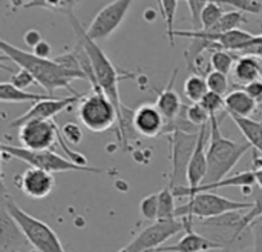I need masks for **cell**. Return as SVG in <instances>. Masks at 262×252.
I'll return each mask as SVG.
<instances>
[{"instance_id":"obj_36","label":"cell","mask_w":262,"mask_h":252,"mask_svg":"<svg viewBox=\"0 0 262 252\" xmlns=\"http://www.w3.org/2000/svg\"><path fill=\"white\" fill-rule=\"evenodd\" d=\"M11 83H12L15 88L25 89V91H26V88H29L31 85H34V83H37V82H35V79L32 77V74H31L29 71L20 68L18 72H15V74L11 77Z\"/></svg>"},{"instance_id":"obj_23","label":"cell","mask_w":262,"mask_h":252,"mask_svg":"<svg viewBox=\"0 0 262 252\" xmlns=\"http://www.w3.org/2000/svg\"><path fill=\"white\" fill-rule=\"evenodd\" d=\"M49 94H35L25 89L15 88L11 82H2L0 85V100L2 103H37L49 99Z\"/></svg>"},{"instance_id":"obj_5","label":"cell","mask_w":262,"mask_h":252,"mask_svg":"<svg viewBox=\"0 0 262 252\" xmlns=\"http://www.w3.org/2000/svg\"><path fill=\"white\" fill-rule=\"evenodd\" d=\"M253 203L236 202L226 197H221L215 192H198L190 197V200L177 208V219L187 220L195 223V219H213L229 212L250 211Z\"/></svg>"},{"instance_id":"obj_14","label":"cell","mask_w":262,"mask_h":252,"mask_svg":"<svg viewBox=\"0 0 262 252\" xmlns=\"http://www.w3.org/2000/svg\"><path fill=\"white\" fill-rule=\"evenodd\" d=\"M17 186L26 197L41 200L52 194L55 188V177L48 171L28 168L23 174L17 176Z\"/></svg>"},{"instance_id":"obj_37","label":"cell","mask_w":262,"mask_h":252,"mask_svg":"<svg viewBox=\"0 0 262 252\" xmlns=\"http://www.w3.org/2000/svg\"><path fill=\"white\" fill-rule=\"evenodd\" d=\"M259 217H262V189H258V191H256V200H255V203H253V208H252L250 211L246 212L244 222H246L247 228H250L252 223H253L255 220H258Z\"/></svg>"},{"instance_id":"obj_2","label":"cell","mask_w":262,"mask_h":252,"mask_svg":"<svg viewBox=\"0 0 262 252\" xmlns=\"http://www.w3.org/2000/svg\"><path fill=\"white\" fill-rule=\"evenodd\" d=\"M0 51H2L3 57L9 59L11 62L18 65V68L29 71L32 74V77L35 79L37 85H40L51 97H54V92L60 88L68 89L72 95H80V92H77L71 86V82L83 80V77L63 68L54 59L37 57L34 52L20 49V48L8 43L6 40H0Z\"/></svg>"},{"instance_id":"obj_6","label":"cell","mask_w":262,"mask_h":252,"mask_svg":"<svg viewBox=\"0 0 262 252\" xmlns=\"http://www.w3.org/2000/svg\"><path fill=\"white\" fill-rule=\"evenodd\" d=\"M2 152H3V157H12V159L21 160L28 163L31 168H38L51 174L69 172V171H81V172H92V174L101 172L100 168L77 165L71 159L61 157L52 151H29L23 146H12V145L2 143Z\"/></svg>"},{"instance_id":"obj_10","label":"cell","mask_w":262,"mask_h":252,"mask_svg":"<svg viewBox=\"0 0 262 252\" xmlns=\"http://www.w3.org/2000/svg\"><path fill=\"white\" fill-rule=\"evenodd\" d=\"M181 231H186V223L181 219L175 220H166V222H154L150 226L143 229L127 246L118 252H144L154 251L163 246L169 239L180 234Z\"/></svg>"},{"instance_id":"obj_26","label":"cell","mask_w":262,"mask_h":252,"mask_svg":"<svg viewBox=\"0 0 262 252\" xmlns=\"http://www.w3.org/2000/svg\"><path fill=\"white\" fill-rule=\"evenodd\" d=\"M80 0H31L23 9H29V8H43L48 11H54V12H60L63 15H69L74 12L75 5Z\"/></svg>"},{"instance_id":"obj_28","label":"cell","mask_w":262,"mask_h":252,"mask_svg":"<svg viewBox=\"0 0 262 252\" xmlns=\"http://www.w3.org/2000/svg\"><path fill=\"white\" fill-rule=\"evenodd\" d=\"M236 60H238V55H235L233 52L226 51V49H215L210 55V66L213 68V71L229 75L233 71Z\"/></svg>"},{"instance_id":"obj_22","label":"cell","mask_w":262,"mask_h":252,"mask_svg":"<svg viewBox=\"0 0 262 252\" xmlns=\"http://www.w3.org/2000/svg\"><path fill=\"white\" fill-rule=\"evenodd\" d=\"M233 79L236 83L244 86L259 80V59L256 55H238V60L233 66Z\"/></svg>"},{"instance_id":"obj_3","label":"cell","mask_w":262,"mask_h":252,"mask_svg":"<svg viewBox=\"0 0 262 252\" xmlns=\"http://www.w3.org/2000/svg\"><path fill=\"white\" fill-rule=\"evenodd\" d=\"M252 149L249 142H236L223 135L218 115L210 117V143L207 148V174L203 185H212L229 177V172Z\"/></svg>"},{"instance_id":"obj_27","label":"cell","mask_w":262,"mask_h":252,"mask_svg":"<svg viewBox=\"0 0 262 252\" xmlns=\"http://www.w3.org/2000/svg\"><path fill=\"white\" fill-rule=\"evenodd\" d=\"M175 199L177 196L170 188H164L161 192H158V202H160V209H158V220L166 222V220H175L177 219V208L175 206Z\"/></svg>"},{"instance_id":"obj_39","label":"cell","mask_w":262,"mask_h":252,"mask_svg":"<svg viewBox=\"0 0 262 252\" xmlns=\"http://www.w3.org/2000/svg\"><path fill=\"white\" fill-rule=\"evenodd\" d=\"M243 89H244V91L258 103V105H262V79L255 80V82L246 85Z\"/></svg>"},{"instance_id":"obj_11","label":"cell","mask_w":262,"mask_h":252,"mask_svg":"<svg viewBox=\"0 0 262 252\" xmlns=\"http://www.w3.org/2000/svg\"><path fill=\"white\" fill-rule=\"evenodd\" d=\"M132 3L134 0H114L103 6L86 29L88 35L95 42L111 37L124 22Z\"/></svg>"},{"instance_id":"obj_32","label":"cell","mask_w":262,"mask_h":252,"mask_svg":"<svg viewBox=\"0 0 262 252\" xmlns=\"http://www.w3.org/2000/svg\"><path fill=\"white\" fill-rule=\"evenodd\" d=\"M200 103L210 114V117L212 115H218L221 111L226 109V97L220 95L216 92H212V91H209Z\"/></svg>"},{"instance_id":"obj_16","label":"cell","mask_w":262,"mask_h":252,"mask_svg":"<svg viewBox=\"0 0 262 252\" xmlns=\"http://www.w3.org/2000/svg\"><path fill=\"white\" fill-rule=\"evenodd\" d=\"M166 120L155 105H141L134 114V128L144 137L163 135Z\"/></svg>"},{"instance_id":"obj_33","label":"cell","mask_w":262,"mask_h":252,"mask_svg":"<svg viewBox=\"0 0 262 252\" xmlns=\"http://www.w3.org/2000/svg\"><path fill=\"white\" fill-rule=\"evenodd\" d=\"M221 5L233 6L236 11L241 12H252L262 17V2L261 0H215Z\"/></svg>"},{"instance_id":"obj_8","label":"cell","mask_w":262,"mask_h":252,"mask_svg":"<svg viewBox=\"0 0 262 252\" xmlns=\"http://www.w3.org/2000/svg\"><path fill=\"white\" fill-rule=\"evenodd\" d=\"M246 212H229L224 216H218L213 219H204L193 223L195 231L210 239L212 242L223 246L224 251H230V248L246 234L249 229L246 222Z\"/></svg>"},{"instance_id":"obj_40","label":"cell","mask_w":262,"mask_h":252,"mask_svg":"<svg viewBox=\"0 0 262 252\" xmlns=\"http://www.w3.org/2000/svg\"><path fill=\"white\" fill-rule=\"evenodd\" d=\"M250 228L255 236V251L253 252H262V217L255 220Z\"/></svg>"},{"instance_id":"obj_43","label":"cell","mask_w":262,"mask_h":252,"mask_svg":"<svg viewBox=\"0 0 262 252\" xmlns=\"http://www.w3.org/2000/svg\"><path fill=\"white\" fill-rule=\"evenodd\" d=\"M37 57H41V59H49V54H51V45L45 40H41L32 51Z\"/></svg>"},{"instance_id":"obj_31","label":"cell","mask_w":262,"mask_h":252,"mask_svg":"<svg viewBox=\"0 0 262 252\" xmlns=\"http://www.w3.org/2000/svg\"><path fill=\"white\" fill-rule=\"evenodd\" d=\"M158 209H160L158 192L144 197L140 203V212L149 222H158Z\"/></svg>"},{"instance_id":"obj_19","label":"cell","mask_w":262,"mask_h":252,"mask_svg":"<svg viewBox=\"0 0 262 252\" xmlns=\"http://www.w3.org/2000/svg\"><path fill=\"white\" fill-rule=\"evenodd\" d=\"M223 251V246L212 242L210 239L204 237L203 234L196 232L195 229L186 231V234L175 243L169 246L158 248V252H209V251Z\"/></svg>"},{"instance_id":"obj_18","label":"cell","mask_w":262,"mask_h":252,"mask_svg":"<svg viewBox=\"0 0 262 252\" xmlns=\"http://www.w3.org/2000/svg\"><path fill=\"white\" fill-rule=\"evenodd\" d=\"M256 183V179H255V172L253 171H246V172H239L236 176H232V177H226L223 179L221 182H216V183H212V185H201L195 189H189V188H177V189H172L173 194L177 197H192L198 192H213V191H218V189H223V188H230V186H236V188H252L253 185Z\"/></svg>"},{"instance_id":"obj_46","label":"cell","mask_w":262,"mask_h":252,"mask_svg":"<svg viewBox=\"0 0 262 252\" xmlns=\"http://www.w3.org/2000/svg\"><path fill=\"white\" fill-rule=\"evenodd\" d=\"M144 252H158L157 249H154V251H144Z\"/></svg>"},{"instance_id":"obj_17","label":"cell","mask_w":262,"mask_h":252,"mask_svg":"<svg viewBox=\"0 0 262 252\" xmlns=\"http://www.w3.org/2000/svg\"><path fill=\"white\" fill-rule=\"evenodd\" d=\"M31 245L17 225V222L9 216V212L2 206L0 217V252H21Z\"/></svg>"},{"instance_id":"obj_29","label":"cell","mask_w":262,"mask_h":252,"mask_svg":"<svg viewBox=\"0 0 262 252\" xmlns=\"http://www.w3.org/2000/svg\"><path fill=\"white\" fill-rule=\"evenodd\" d=\"M224 9H223V5L215 2V0H210L201 11V15H200V25H201V29H210L212 26H215L224 15Z\"/></svg>"},{"instance_id":"obj_42","label":"cell","mask_w":262,"mask_h":252,"mask_svg":"<svg viewBox=\"0 0 262 252\" xmlns=\"http://www.w3.org/2000/svg\"><path fill=\"white\" fill-rule=\"evenodd\" d=\"M23 40H25V43L28 45V46H31L32 49L43 40L41 38V34H40V31H37V29H29V31H26L25 32V35H23Z\"/></svg>"},{"instance_id":"obj_15","label":"cell","mask_w":262,"mask_h":252,"mask_svg":"<svg viewBox=\"0 0 262 252\" xmlns=\"http://www.w3.org/2000/svg\"><path fill=\"white\" fill-rule=\"evenodd\" d=\"M210 140V122L201 128L200 139L196 149L193 152V157L189 165L187 171V186L189 189H195L204 183L206 174H207V142Z\"/></svg>"},{"instance_id":"obj_20","label":"cell","mask_w":262,"mask_h":252,"mask_svg":"<svg viewBox=\"0 0 262 252\" xmlns=\"http://www.w3.org/2000/svg\"><path fill=\"white\" fill-rule=\"evenodd\" d=\"M177 75H178V69L173 71L167 86L161 91H158V97H157V102H155V106L158 108V111L161 112V115L164 117L166 123H170L172 120H175L178 117V114L181 112L183 109V103H181V99L178 95V92L175 91V80H177Z\"/></svg>"},{"instance_id":"obj_34","label":"cell","mask_w":262,"mask_h":252,"mask_svg":"<svg viewBox=\"0 0 262 252\" xmlns=\"http://www.w3.org/2000/svg\"><path fill=\"white\" fill-rule=\"evenodd\" d=\"M187 117L198 128H203L210 122V114L203 108L201 103H193L187 106Z\"/></svg>"},{"instance_id":"obj_4","label":"cell","mask_w":262,"mask_h":252,"mask_svg":"<svg viewBox=\"0 0 262 252\" xmlns=\"http://www.w3.org/2000/svg\"><path fill=\"white\" fill-rule=\"evenodd\" d=\"M2 206L9 212V216L17 222L23 234L26 236L31 246L38 252H66L58 236L54 232L51 226H48L40 219L32 217L26 211H23L14 199L3 188V203Z\"/></svg>"},{"instance_id":"obj_35","label":"cell","mask_w":262,"mask_h":252,"mask_svg":"<svg viewBox=\"0 0 262 252\" xmlns=\"http://www.w3.org/2000/svg\"><path fill=\"white\" fill-rule=\"evenodd\" d=\"M61 135L66 142H69L72 145H78L83 139V131L77 123H66L61 128Z\"/></svg>"},{"instance_id":"obj_30","label":"cell","mask_w":262,"mask_h":252,"mask_svg":"<svg viewBox=\"0 0 262 252\" xmlns=\"http://www.w3.org/2000/svg\"><path fill=\"white\" fill-rule=\"evenodd\" d=\"M206 80H207L209 91L216 92L220 95H227V91H229V77L226 74L218 72V71H210V72H207Z\"/></svg>"},{"instance_id":"obj_13","label":"cell","mask_w":262,"mask_h":252,"mask_svg":"<svg viewBox=\"0 0 262 252\" xmlns=\"http://www.w3.org/2000/svg\"><path fill=\"white\" fill-rule=\"evenodd\" d=\"M83 95L84 94L63 97V99L49 97V99H45L41 102H37L25 114H21L20 117H17L15 120H12L9 123V128H18L20 129L25 123H28L31 120H52L58 112L66 111L71 105L80 103V100L83 99Z\"/></svg>"},{"instance_id":"obj_45","label":"cell","mask_w":262,"mask_h":252,"mask_svg":"<svg viewBox=\"0 0 262 252\" xmlns=\"http://www.w3.org/2000/svg\"><path fill=\"white\" fill-rule=\"evenodd\" d=\"M259 59V57H258ZM259 74H261V79H262V59H259Z\"/></svg>"},{"instance_id":"obj_9","label":"cell","mask_w":262,"mask_h":252,"mask_svg":"<svg viewBox=\"0 0 262 252\" xmlns=\"http://www.w3.org/2000/svg\"><path fill=\"white\" fill-rule=\"evenodd\" d=\"M167 137L170 145V162H172L170 188L172 189L184 188L187 186V171L198 145L200 132L190 134L184 131H173Z\"/></svg>"},{"instance_id":"obj_7","label":"cell","mask_w":262,"mask_h":252,"mask_svg":"<svg viewBox=\"0 0 262 252\" xmlns=\"http://www.w3.org/2000/svg\"><path fill=\"white\" fill-rule=\"evenodd\" d=\"M78 119L91 132H104L115 123L118 126V112L101 89H92L84 94L78 105Z\"/></svg>"},{"instance_id":"obj_25","label":"cell","mask_w":262,"mask_h":252,"mask_svg":"<svg viewBox=\"0 0 262 252\" xmlns=\"http://www.w3.org/2000/svg\"><path fill=\"white\" fill-rule=\"evenodd\" d=\"M207 92H209L207 80H206V77H203L200 74H192L184 82V95L192 103H200Z\"/></svg>"},{"instance_id":"obj_41","label":"cell","mask_w":262,"mask_h":252,"mask_svg":"<svg viewBox=\"0 0 262 252\" xmlns=\"http://www.w3.org/2000/svg\"><path fill=\"white\" fill-rule=\"evenodd\" d=\"M239 55H256V57L262 59V34L256 35L255 40L252 42V45L244 52H241Z\"/></svg>"},{"instance_id":"obj_44","label":"cell","mask_w":262,"mask_h":252,"mask_svg":"<svg viewBox=\"0 0 262 252\" xmlns=\"http://www.w3.org/2000/svg\"><path fill=\"white\" fill-rule=\"evenodd\" d=\"M253 172H255V179H256V183H258L259 189H262V165L255 166Z\"/></svg>"},{"instance_id":"obj_24","label":"cell","mask_w":262,"mask_h":252,"mask_svg":"<svg viewBox=\"0 0 262 252\" xmlns=\"http://www.w3.org/2000/svg\"><path fill=\"white\" fill-rule=\"evenodd\" d=\"M232 120L236 123L243 135L246 137V142L252 145L256 151H259L262 156V123L258 120H253L252 117H232Z\"/></svg>"},{"instance_id":"obj_38","label":"cell","mask_w":262,"mask_h":252,"mask_svg":"<svg viewBox=\"0 0 262 252\" xmlns=\"http://www.w3.org/2000/svg\"><path fill=\"white\" fill-rule=\"evenodd\" d=\"M187 2V6H189V11H190V17H192V23L196 25L200 23V15H201V11L203 8L210 2V0H186Z\"/></svg>"},{"instance_id":"obj_21","label":"cell","mask_w":262,"mask_h":252,"mask_svg":"<svg viewBox=\"0 0 262 252\" xmlns=\"http://www.w3.org/2000/svg\"><path fill=\"white\" fill-rule=\"evenodd\" d=\"M256 106L258 103L244 89H235L226 95V111L230 117H250Z\"/></svg>"},{"instance_id":"obj_12","label":"cell","mask_w":262,"mask_h":252,"mask_svg":"<svg viewBox=\"0 0 262 252\" xmlns=\"http://www.w3.org/2000/svg\"><path fill=\"white\" fill-rule=\"evenodd\" d=\"M60 128L54 120H31L18 129V140L29 151H49L58 140Z\"/></svg>"},{"instance_id":"obj_1","label":"cell","mask_w":262,"mask_h":252,"mask_svg":"<svg viewBox=\"0 0 262 252\" xmlns=\"http://www.w3.org/2000/svg\"><path fill=\"white\" fill-rule=\"evenodd\" d=\"M68 18H69V23L74 29V34L77 35V42L84 48V51L88 52V55L91 59L97 85L107 95V99L112 102V105L117 108V112H118V132H117L118 140H120L123 149H129V135H130V131H135V128H134L135 111L129 109L127 106L123 105L121 97H120V91H118V85L123 79L132 77V74L121 72L115 68V65L111 62V59L106 55V52L97 45L95 40H92L88 35L86 28L80 23V20L75 17L74 12L69 14Z\"/></svg>"}]
</instances>
